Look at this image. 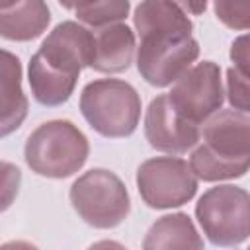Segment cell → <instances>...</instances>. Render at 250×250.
<instances>
[{
  "label": "cell",
  "mask_w": 250,
  "mask_h": 250,
  "mask_svg": "<svg viewBox=\"0 0 250 250\" xmlns=\"http://www.w3.org/2000/svg\"><path fill=\"white\" fill-rule=\"evenodd\" d=\"M133 21L141 37L137 68L148 84L164 88L176 82L197 59L193 25L172 0H143Z\"/></svg>",
  "instance_id": "obj_1"
},
{
  "label": "cell",
  "mask_w": 250,
  "mask_h": 250,
  "mask_svg": "<svg viewBox=\"0 0 250 250\" xmlns=\"http://www.w3.org/2000/svg\"><path fill=\"white\" fill-rule=\"evenodd\" d=\"M94 59V31L76 21L59 23L29 61V86L43 105H61L74 92L78 74Z\"/></svg>",
  "instance_id": "obj_2"
},
{
  "label": "cell",
  "mask_w": 250,
  "mask_h": 250,
  "mask_svg": "<svg viewBox=\"0 0 250 250\" xmlns=\"http://www.w3.org/2000/svg\"><path fill=\"white\" fill-rule=\"evenodd\" d=\"M189 166L203 182L232 180L250 168V115L223 109L203 127V143L193 150Z\"/></svg>",
  "instance_id": "obj_3"
},
{
  "label": "cell",
  "mask_w": 250,
  "mask_h": 250,
  "mask_svg": "<svg viewBox=\"0 0 250 250\" xmlns=\"http://www.w3.org/2000/svg\"><path fill=\"white\" fill-rule=\"evenodd\" d=\"M88 139L70 121L55 119L39 125L25 143L27 166L45 178H68L88 158Z\"/></svg>",
  "instance_id": "obj_4"
},
{
  "label": "cell",
  "mask_w": 250,
  "mask_h": 250,
  "mask_svg": "<svg viewBox=\"0 0 250 250\" xmlns=\"http://www.w3.org/2000/svg\"><path fill=\"white\" fill-rule=\"evenodd\" d=\"M84 119L104 137H129L141 117V98L137 90L117 78H102L84 86L80 94Z\"/></svg>",
  "instance_id": "obj_5"
},
{
  "label": "cell",
  "mask_w": 250,
  "mask_h": 250,
  "mask_svg": "<svg viewBox=\"0 0 250 250\" xmlns=\"http://www.w3.org/2000/svg\"><path fill=\"white\" fill-rule=\"evenodd\" d=\"M70 203L80 219L96 229L117 227L131 209L125 184L104 168L88 170L72 184Z\"/></svg>",
  "instance_id": "obj_6"
},
{
  "label": "cell",
  "mask_w": 250,
  "mask_h": 250,
  "mask_svg": "<svg viewBox=\"0 0 250 250\" xmlns=\"http://www.w3.org/2000/svg\"><path fill=\"white\" fill-rule=\"evenodd\" d=\"M195 217L213 244H240L250 236V193L230 184L211 188L199 197Z\"/></svg>",
  "instance_id": "obj_7"
},
{
  "label": "cell",
  "mask_w": 250,
  "mask_h": 250,
  "mask_svg": "<svg viewBox=\"0 0 250 250\" xmlns=\"http://www.w3.org/2000/svg\"><path fill=\"white\" fill-rule=\"evenodd\" d=\"M137 188L148 207L170 209L188 203L195 195L197 180L186 160L158 156L139 166Z\"/></svg>",
  "instance_id": "obj_8"
},
{
  "label": "cell",
  "mask_w": 250,
  "mask_h": 250,
  "mask_svg": "<svg viewBox=\"0 0 250 250\" xmlns=\"http://www.w3.org/2000/svg\"><path fill=\"white\" fill-rule=\"evenodd\" d=\"M170 102L186 119L193 123L207 121L223 105L221 68L213 61L189 66L172 86Z\"/></svg>",
  "instance_id": "obj_9"
},
{
  "label": "cell",
  "mask_w": 250,
  "mask_h": 250,
  "mask_svg": "<svg viewBox=\"0 0 250 250\" xmlns=\"http://www.w3.org/2000/svg\"><path fill=\"white\" fill-rule=\"evenodd\" d=\"M145 137L156 150L182 154L199 141L197 123L186 119L172 105L170 96H156L145 115Z\"/></svg>",
  "instance_id": "obj_10"
},
{
  "label": "cell",
  "mask_w": 250,
  "mask_h": 250,
  "mask_svg": "<svg viewBox=\"0 0 250 250\" xmlns=\"http://www.w3.org/2000/svg\"><path fill=\"white\" fill-rule=\"evenodd\" d=\"M135 57V35L123 23H109L94 31L92 68L98 72H123Z\"/></svg>",
  "instance_id": "obj_11"
},
{
  "label": "cell",
  "mask_w": 250,
  "mask_h": 250,
  "mask_svg": "<svg viewBox=\"0 0 250 250\" xmlns=\"http://www.w3.org/2000/svg\"><path fill=\"white\" fill-rule=\"evenodd\" d=\"M51 21L45 0H18L0 12V33L10 41H31Z\"/></svg>",
  "instance_id": "obj_12"
},
{
  "label": "cell",
  "mask_w": 250,
  "mask_h": 250,
  "mask_svg": "<svg viewBox=\"0 0 250 250\" xmlns=\"http://www.w3.org/2000/svg\"><path fill=\"white\" fill-rule=\"evenodd\" d=\"M0 109H2V135L16 131L27 113V100L21 90V66L18 57L2 51V78H0Z\"/></svg>",
  "instance_id": "obj_13"
},
{
  "label": "cell",
  "mask_w": 250,
  "mask_h": 250,
  "mask_svg": "<svg viewBox=\"0 0 250 250\" xmlns=\"http://www.w3.org/2000/svg\"><path fill=\"white\" fill-rule=\"evenodd\" d=\"M146 250L154 248H201L203 240L199 238L191 219L186 213H174L158 219L146 232L143 242Z\"/></svg>",
  "instance_id": "obj_14"
},
{
  "label": "cell",
  "mask_w": 250,
  "mask_h": 250,
  "mask_svg": "<svg viewBox=\"0 0 250 250\" xmlns=\"http://www.w3.org/2000/svg\"><path fill=\"white\" fill-rule=\"evenodd\" d=\"M127 14H129V0H96L76 10L78 20L92 27H104L115 23L123 20Z\"/></svg>",
  "instance_id": "obj_15"
},
{
  "label": "cell",
  "mask_w": 250,
  "mask_h": 250,
  "mask_svg": "<svg viewBox=\"0 0 250 250\" xmlns=\"http://www.w3.org/2000/svg\"><path fill=\"white\" fill-rule=\"evenodd\" d=\"M215 14L230 29H250V0H215Z\"/></svg>",
  "instance_id": "obj_16"
},
{
  "label": "cell",
  "mask_w": 250,
  "mask_h": 250,
  "mask_svg": "<svg viewBox=\"0 0 250 250\" xmlns=\"http://www.w3.org/2000/svg\"><path fill=\"white\" fill-rule=\"evenodd\" d=\"M227 96L234 109L250 113V80L234 66L227 70Z\"/></svg>",
  "instance_id": "obj_17"
},
{
  "label": "cell",
  "mask_w": 250,
  "mask_h": 250,
  "mask_svg": "<svg viewBox=\"0 0 250 250\" xmlns=\"http://www.w3.org/2000/svg\"><path fill=\"white\" fill-rule=\"evenodd\" d=\"M230 61L234 62V68L240 70L250 80V33L240 35L230 45Z\"/></svg>",
  "instance_id": "obj_18"
},
{
  "label": "cell",
  "mask_w": 250,
  "mask_h": 250,
  "mask_svg": "<svg viewBox=\"0 0 250 250\" xmlns=\"http://www.w3.org/2000/svg\"><path fill=\"white\" fill-rule=\"evenodd\" d=\"M4 170V207L10 205V199L14 193H18V184H20V170L14 168L12 164L4 162L2 164Z\"/></svg>",
  "instance_id": "obj_19"
},
{
  "label": "cell",
  "mask_w": 250,
  "mask_h": 250,
  "mask_svg": "<svg viewBox=\"0 0 250 250\" xmlns=\"http://www.w3.org/2000/svg\"><path fill=\"white\" fill-rule=\"evenodd\" d=\"M172 2H174V4H178L182 10H186V12L193 14V16L203 14V12H205V8H207V0H172Z\"/></svg>",
  "instance_id": "obj_20"
},
{
  "label": "cell",
  "mask_w": 250,
  "mask_h": 250,
  "mask_svg": "<svg viewBox=\"0 0 250 250\" xmlns=\"http://www.w3.org/2000/svg\"><path fill=\"white\" fill-rule=\"evenodd\" d=\"M61 2V6H64L66 10H80V8H84V6H88V4H92V2H96V0H59Z\"/></svg>",
  "instance_id": "obj_21"
},
{
  "label": "cell",
  "mask_w": 250,
  "mask_h": 250,
  "mask_svg": "<svg viewBox=\"0 0 250 250\" xmlns=\"http://www.w3.org/2000/svg\"><path fill=\"white\" fill-rule=\"evenodd\" d=\"M14 2H18V0H0V6H2V8H8V6H12Z\"/></svg>",
  "instance_id": "obj_22"
}]
</instances>
